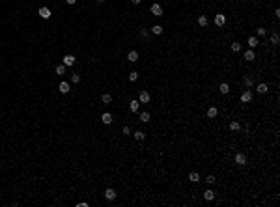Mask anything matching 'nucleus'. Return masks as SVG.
<instances>
[{"label": "nucleus", "instance_id": "35", "mask_svg": "<svg viewBox=\"0 0 280 207\" xmlns=\"http://www.w3.org/2000/svg\"><path fill=\"white\" fill-rule=\"evenodd\" d=\"M88 205H90L88 202H79V203H77V207H88Z\"/></svg>", "mask_w": 280, "mask_h": 207}, {"label": "nucleus", "instance_id": "4", "mask_svg": "<svg viewBox=\"0 0 280 207\" xmlns=\"http://www.w3.org/2000/svg\"><path fill=\"white\" fill-rule=\"evenodd\" d=\"M202 200L203 202H215V200H217V192H215L211 187H207L206 190L202 192Z\"/></svg>", "mask_w": 280, "mask_h": 207}, {"label": "nucleus", "instance_id": "27", "mask_svg": "<svg viewBox=\"0 0 280 207\" xmlns=\"http://www.w3.org/2000/svg\"><path fill=\"white\" fill-rule=\"evenodd\" d=\"M138 36H140V39H144V41L149 39V30L148 28H140L138 30Z\"/></svg>", "mask_w": 280, "mask_h": 207}, {"label": "nucleus", "instance_id": "5", "mask_svg": "<svg viewBox=\"0 0 280 207\" xmlns=\"http://www.w3.org/2000/svg\"><path fill=\"white\" fill-rule=\"evenodd\" d=\"M149 13H151L153 17H164V9H163V6H161V4H153L151 8H149Z\"/></svg>", "mask_w": 280, "mask_h": 207}, {"label": "nucleus", "instance_id": "17", "mask_svg": "<svg viewBox=\"0 0 280 207\" xmlns=\"http://www.w3.org/2000/svg\"><path fill=\"white\" fill-rule=\"evenodd\" d=\"M228 129L232 131V133H237V131H241V123L237 121V119H232L230 125H228Z\"/></svg>", "mask_w": 280, "mask_h": 207}, {"label": "nucleus", "instance_id": "37", "mask_svg": "<svg viewBox=\"0 0 280 207\" xmlns=\"http://www.w3.org/2000/svg\"><path fill=\"white\" fill-rule=\"evenodd\" d=\"M131 2H133L135 6H138V4H142V0H131Z\"/></svg>", "mask_w": 280, "mask_h": 207}, {"label": "nucleus", "instance_id": "14", "mask_svg": "<svg viewBox=\"0 0 280 207\" xmlns=\"http://www.w3.org/2000/svg\"><path fill=\"white\" fill-rule=\"evenodd\" d=\"M75 62H77V58H75L73 54H66V56H63V65H66V67H71V65H75Z\"/></svg>", "mask_w": 280, "mask_h": 207}, {"label": "nucleus", "instance_id": "7", "mask_svg": "<svg viewBox=\"0 0 280 207\" xmlns=\"http://www.w3.org/2000/svg\"><path fill=\"white\" fill-rule=\"evenodd\" d=\"M243 58L249 62V63H252V62H256L258 60V56H256V52H254V49H249V50H245L243 52Z\"/></svg>", "mask_w": 280, "mask_h": 207}, {"label": "nucleus", "instance_id": "28", "mask_svg": "<svg viewBox=\"0 0 280 207\" xmlns=\"http://www.w3.org/2000/svg\"><path fill=\"white\" fill-rule=\"evenodd\" d=\"M127 60H129V62H133V63H135V62H138V52H136V50H129Z\"/></svg>", "mask_w": 280, "mask_h": 207}, {"label": "nucleus", "instance_id": "19", "mask_svg": "<svg viewBox=\"0 0 280 207\" xmlns=\"http://www.w3.org/2000/svg\"><path fill=\"white\" fill-rule=\"evenodd\" d=\"M58 90H60V93H62V95H67V93H69V90H71V88H69V82H60Z\"/></svg>", "mask_w": 280, "mask_h": 207}, {"label": "nucleus", "instance_id": "9", "mask_svg": "<svg viewBox=\"0 0 280 207\" xmlns=\"http://www.w3.org/2000/svg\"><path fill=\"white\" fill-rule=\"evenodd\" d=\"M149 99H151V95H149V92H148V90H142V92H140V95H138L140 105H148V103H149Z\"/></svg>", "mask_w": 280, "mask_h": 207}, {"label": "nucleus", "instance_id": "25", "mask_svg": "<svg viewBox=\"0 0 280 207\" xmlns=\"http://www.w3.org/2000/svg\"><path fill=\"white\" fill-rule=\"evenodd\" d=\"M135 140H136V142H144V140H146V133H144V131H135Z\"/></svg>", "mask_w": 280, "mask_h": 207}, {"label": "nucleus", "instance_id": "24", "mask_svg": "<svg viewBox=\"0 0 280 207\" xmlns=\"http://www.w3.org/2000/svg\"><path fill=\"white\" fill-rule=\"evenodd\" d=\"M269 41H271V45H273V47H276L278 43H280V36H278V32H273L271 37H269Z\"/></svg>", "mask_w": 280, "mask_h": 207}, {"label": "nucleus", "instance_id": "21", "mask_svg": "<svg viewBox=\"0 0 280 207\" xmlns=\"http://www.w3.org/2000/svg\"><path fill=\"white\" fill-rule=\"evenodd\" d=\"M202 181L206 183L207 187H211V185H215V183H217V177H215L213 173H207V176H206V179H202Z\"/></svg>", "mask_w": 280, "mask_h": 207}, {"label": "nucleus", "instance_id": "10", "mask_svg": "<svg viewBox=\"0 0 280 207\" xmlns=\"http://www.w3.org/2000/svg\"><path fill=\"white\" fill-rule=\"evenodd\" d=\"M256 93H260V95H265V93H269V86L262 80V82H258L256 84Z\"/></svg>", "mask_w": 280, "mask_h": 207}, {"label": "nucleus", "instance_id": "3", "mask_svg": "<svg viewBox=\"0 0 280 207\" xmlns=\"http://www.w3.org/2000/svg\"><path fill=\"white\" fill-rule=\"evenodd\" d=\"M213 23H215V26L217 28H224V24L228 23V17H226L224 13H215V19H213Z\"/></svg>", "mask_w": 280, "mask_h": 207}, {"label": "nucleus", "instance_id": "30", "mask_svg": "<svg viewBox=\"0 0 280 207\" xmlns=\"http://www.w3.org/2000/svg\"><path fill=\"white\" fill-rule=\"evenodd\" d=\"M149 119H151L149 112H140V121L142 123H149Z\"/></svg>", "mask_w": 280, "mask_h": 207}, {"label": "nucleus", "instance_id": "38", "mask_svg": "<svg viewBox=\"0 0 280 207\" xmlns=\"http://www.w3.org/2000/svg\"><path fill=\"white\" fill-rule=\"evenodd\" d=\"M66 2H67V4H69V6H73V4H75V2H77V0H66Z\"/></svg>", "mask_w": 280, "mask_h": 207}, {"label": "nucleus", "instance_id": "8", "mask_svg": "<svg viewBox=\"0 0 280 207\" xmlns=\"http://www.w3.org/2000/svg\"><path fill=\"white\" fill-rule=\"evenodd\" d=\"M246 45H249L250 49H258L262 43H260V39H258L256 36H249V37H246Z\"/></svg>", "mask_w": 280, "mask_h": 207}, {"label": "nucleus", "instance_id": "39", "mask_svg": "<svg viewBox=\"0 0 280 207\" xmlns=\"http://www.w3.org/2000/svg\"><path fill=\"white\" fill-rule=\"evenodd\" d=\"M97 2H105V0H97Z\"/></svg>", "mask_w": 280, "mask_h": 207}, {"label": "nucleus", "instance_id": "2", "mask_svg": "<svg viewBox=\"0 0 280 207\" xmlns=\"http://www.w3.org/2000/svg\"><path fill=\"white\" fill-rule=\"evenodd\" d=\"M252 99H254V93H252V90H250V88H246V90L239 95V103H243V105L252 103Z\"/></svg>", "mask_w": 280, "mask_h": 207}, {"label": "nucleus", "instance_id": "31", "mask_svg": "<svg viewBox=\"0 0 280 207\" xmlns=\"http://www.w3.org/2000/svg\"><path fill=\"white\" fill-rule=\"evenodd\" d=\"M54 73H56V75H60V77H62V75H66V65H63V63L56 65V67H54Z\"/></svg>", "mask_w": 280, "mask_h": 207}, {"label": "nucleus", "instance_id": "18", "mask_svg": "<svg viewBox=\"0 0 280 207\" xmlns=\"http://www.w3.org/2000/svg\"><path fill=\"white\" fill-rule=\"evenodd\" d=\"M243 45H241V41H232L230 43V52H241Z\"/></svg>", "mask_w": 280, "mask_h": 207}, {"label": "nucleus", "instance_id": "33", "mask_svg": "<svg viewBox=\"0 0 280 207\" xmlns=\"http://www.w3.org/2000/svg\"><path fill=\"white\" fill-rule=\"evenodd\" d=\"M71 82H73V84H79V82H80V75H75V73H73V75H71Z\"/></svg>", "mask_w": 280, "mask_h": 207}, {"label": "nucleus", "instance_id": "22", "mask_svg": "<svg viewBox=\"0 0 280 207\" xmlns=\"http://www.w3.org/2000/svg\"><path fill=\"white\" fill-rule=\"evenodd\" d=\"M101 121H103L105 125H110V123L114 121V119H112V114H110V112H105V114L101 116Z\"/></svg>", "mask_w": 280, "mask_h": 207}, {"label": "nucleus", "instance_id": "1", "mask_svg": "<svg viewBox=\"0 0 280 207\" xmlns=\"http://www.w3.org/2000/svg\"><path fill=\"white\" fill-rule=\"evenodd\" d=\"M233 160H235V164H237V166H241V168L249 164V157H246V155L243 153V151H237V153L233 155Z\"/></svg>", "mask_w": 280, "mask_h": 207}, {"label": "nucleus", "instance_id": "29", "mask_svg": "<svg viewBox=\"0 0 280 207\" xmlns=\"http://www.w3.org/2000/svg\"><path fill=\"white\" fill-rule=\"evenodd\" d=\"M101 101H103L105 105H110V103H112V95H110V93H106V92H105V93L101 95Z\"/></svg>", "mask_w": 280, "mask_h": 207}, {"label": "nucleus", "instance_id": "36", "mask_svg": "<svg viewBox=\"0 0 280 207\" xmlns=\"http://www.w3.org/2000/svg\"><path fill=\"white\" fill-rule=\"evenodd\" d=\"M273 13H275V19H278V17H280V9L275 8V11H273Z\"/></svg>", "mask_w": 280, "mask_h": 207}, {"label": "nucleus", "instance_id": "11", "mask_svg": "<svg viewBox=\"0 0 280 207\" xmlns=\"http://www.w3.org/2000/svg\"><path fill=\"white\" fill-rule=\"evenodd\" d=\"M116 198H118V192H116L114 189H110V187H109V189H105V200L114 202Z\"/></svg>", "mask_w": 280, "mask_h": 207}, {"label": "nucleus", "instance_id": "20", "mask_svg": "<svg viewBox=\"0 0 280 207\" xmlns=\"http://www.w3.org/2000/svg\"><path fill=\"white\" fill-rule=\"evenodd\" d=\"M149 32H151L153 36H163V32H164V28L161 26V24H153V26H151V30H149Z\"/></svg>", "mask_w": 280, "mask_h": 207}, {"label": "nucleus", "instance_id": "15", "mask_svg": "<svg viewBox=\"0 0 280 207\" xmlns=\"http://www.w3.org/2000/svg\"><path fill=\"white\" fill-rule=\"evenodd\" d=\"M230 92H232V90H230V84H228V82H220V84H219V93H220V95H228Z\"/></svg>", "mask_w": 280, "mask_h": 207}, {"label": "nucleus", "instance_id": "40", "mask_svg": "<svg viewBox=\"0 0 280 207\" xmlns=\"http://www.w3.org/2000/svg\"><path fill=\"white\" fill-rule=\"evenodd\" d=\"M250 2H254V0H250Z\"/></svg>", "mask_w": 280, "mask_h": 207}, {"label": "nucleus", "instance_id": "12", "mask_svg": "<svg viewBox=\"0 0 280 207\" xmlns=\"http://www.w3.org/2000/svg\"><path fill=\"white\" fill-rule=\"evenodd\" d=\"M37 15H39L41 19H45V21H47V19H50V15H52V13H50V9H49L47 6H43V8H39V9H37Z\"/></svg>", "mask_w": 280, "mask_h": 207}, {"label": "nucleus", "instance_id": "6", "mask_svg": "<svg viewBox=\"0 0 280 207\" xmlns=\"http://www.w3.org/2000/svg\"><path fill=\"white\" fill-rule=\"evenodd\" d=\"M206 116H207L209 119H217V118H219V106L209 105V108L206 110Z\"/></svg>", "mask_w": 280, "mask_h": 207}, {"label": "nucleus", "instance_id": "34", "mask_svg": "<svg viewBox=\"0 0 280 207\" xmlns=\"http://www.w3.org/2000/svg\"><path fill=\"white\" fill-rule=\"evenodd\" d=\"M122 133H123V134H131V129H129V127H127V125H125V127H123V129H122Z\"/></svg>", "mask_w": 280, "mask_h": 207}, {"label": "nucleus", "instance_id": "32", "mask_svg": "<svg viewBox=\"0 0 280 207\" xmlns=\"http://www.w3.org/2000/svg\"><path fill=\"white\" fill-rule=\"evenodd\" d=\"M129 80H131V82H136V80H138V73H136V71H131V73H129Z\"/></svg>", "mask_w": 280, "mask_h": 207}, {"label": "nucleus", "instance_id": "23", "mask_svg": "<svg viewBox=\"0 0 280 207\" xmlns=\"http://www.w3.org/2000/svg\"><path fill=\"white\" fill-rule=\"evenodd\" d=\"M129 110H131V112H138V110H140V101L133 99L131 103H129Z\"/></svg>", "mask_w": 280, "mask_h": 207}, {"label": "nucleus", "instance_id": "26", "mask_svg": "<svg viewBox=\"0 0 280 207\" xmlns=\"http://www.w3.org/2000/svg\"><path fill=\"white\" fill-rule=\"evenodd\" d=\"M267 36V28H263V26H258L256 28V37L260 39V37H265Z\"/></svg>", "mask_w": 280, "mask_h": 207}, {"label": "nucleus", "instance_id": "13", "mask_svg": "<svg viewBox=\"0 0 280 207\" xmlns=\"http://www.w3.org/2000/svg\"><path fill=\"white\" fill-rule=\"evenodd\" d=\"M187 179H189V183H192V185H198V183H202V179H200V173H198V172H190Z\"/></svg>", "mask_w": 280, "mask_h": 207}, {"label": "nucleus", "instance_id": "16", "mask_svg": "<svg viewBox=\"0 0 280 207\" xmlns=\"http://www.w3.org/2000/svg\"><path fill=\"white\" fill-rule=\"evenodd\" d=\"M196 23H198L200 28H206V26L209 24V19H207V15H203V13H202V15H198V21H196Z\"/></svg>", "mask_w": 280, "mask_h": 207}]
</instances>
